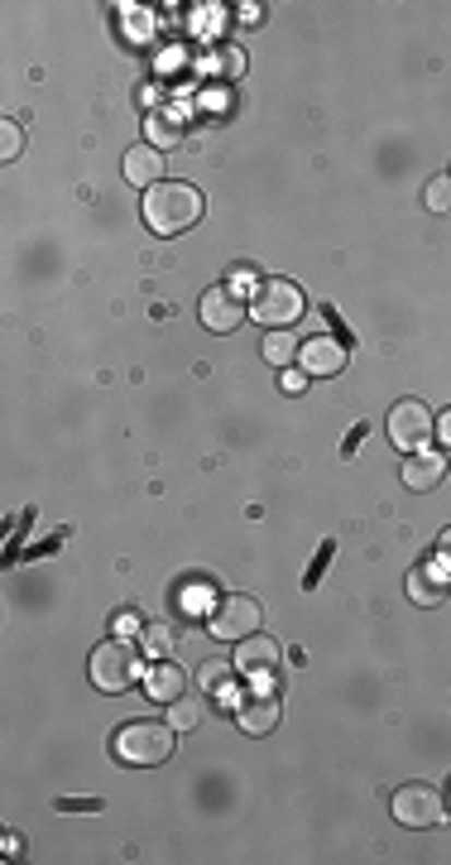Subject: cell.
I'll use <instances>...</instances> for the list:
<instances>
[{
	"instance_id": "obj_1",
	"label": "cell",
	"mask_w": 451,
	"mask_h": 865,
	"mask_svg": "<svg viewBox=\"0 0 451 865\" xmlns=\"http://www.w3.org/2000/svg\"><path fill=\"white\" fill-rule=\"evenodd\" d=\"M202 212H206L202 192L192 188V183H168V178L154 183L140 202V217L154 236H182V231H192L202 222Z\"/></svg>"
},
{
	"instance_id": "obj_2",
	"label": "cell",
	"mask_w": 451,
	"mask_h": 865,
	"mask_svg": "<svg viewBox=\"0 0 451 865\" xmlns=\"http://www.w3.org/2000/svg\"><path fill=\"white\" fill-rule=\"evenodd\" d=\"M174 736L178 730L168 722H130L116 730V755L126 764H135V770H154V764H164L174 755Z\"/></svg>"
},
{
	"instance_id": "obj_3",
	"label": "cell",
	"mask_w": 451,
	"mask_h": 865,
	"mask_svg": "<svg viewBox=\"0 0 451 865\" xmlns=\"http://www.w3.org/2000/svg\"><path fill=\"white\" fill-rule=\"evenodd\" d=\"M87 674H92V683L102 692H126V688L140 683L144 664H140V654H135V644H130V640H106V644H96V650H92Z\"/></svg>"
},
{
	"instance_id": "obj_4",
	"label": "cell",
	"mask_w": 451,
	"mask_h": 865,
	"mask_svg": "<svg viewBox=\"0 0 451 865\" xmlns=\"http://www.w3.org/2000/svg\"><path fill=\"white\" fill-rule=\"evenodd\" d=\"M302 308H308V299H302V289L294 284V279H264V284L254 289V299H250V318L264 323V327L298 323Z\"/></svg>"
},
{
	"instance_id": "obj_5",
	"label": "cell",
	"mask_w": 451,
	"mask_h": 865,
	"mask_svg": "<svg viewBox=\"0 0 451 865\" xmlns=\"http://www.w3.org/2000/svg\"><path fill=\"white\" fill-rule=\"evenodd\" d=\"M260 620H264V611H260V601H254V596L230 592V596L216 601V611H212V620H206V630H212V640H222V644H240V640L260 635Z\"/></svg>"
},
{
	"instance_id": "obj_6",
	"label": "cell",
	"mask_w": 451,
	"mask_h": 865,
	"mask_svg": "<svg viewBox=\"0 0 451 865\" xmlns=\"http://www.w3.org/2000/svg\"><path fill=\"white\" fill-rule=\"evenodd\" d=\"M432 413H428V405L423 399H399L394 409H389V419H384V433H389V443L399 447V453H423V443L432 437Z\"/></svg>"
},
{
	"instance_id": "obj_7",
	"label": "cell",
	"mask_w": 451,
	"mask_h": 865,
	"mask_svg": "<svg viewBox=\"0 0 451 865\" xmlns=\"http://www.w3.org/2000/svg\"><path fill=\"white\" fill-rule=\"evenodd\" d=\"M394 822H399V827H413V832L447 822V798H442V788H432V784H404V788L394 794Z\"/></svg>"
},
{
	"instance_id": "obj_8",
	"label": "cell",
	"mask_w": 451,
	"mask_h": 865,
	"mask_svg": "<svg viewBox=\"0 0 451 865\" xmlns=\"http://www.w3.org/2000/svg\"><path fill=\"white\" fill-rule=\"evenodd\" d=\"M198 313H202V327L206 332H236L240 323H246V303L236 299V289H206L202 294V303H198Z\"/></svg>"
},
{
	"instance_id": "obj_9",
	"label": "cell",
	"mask_w": 451,
	"mask_h": 865,
	"mask_svg": "<svg viewBox=\"0 0 451 865\" xmlns=\"http://www.w3.org/2000/svg\"><path fill=\"white\" fill-rule=\"evenodd\" d=\"M278 722H284V706H278L274 692H250V698L236 702V726L246 736H270Z\"/></svg>"
},
{
	"instance_id": "obj_10",
	"label": "cell",
	"mask_w": 451,
	"mask_h": 865,
	"mask_svg": "<svg viewBox=\"0 0 451 865\" xmlns=\"http://www.w3.org/2000/svg\"><path fill=\"white\" fill-rule=\"evenodd\" d=\"M126 183H135V188H144L150 192L154 183H164V150H158V144H150V140H140V144H130L126 150Z\"/></svg>"
},
{
	"instance_id": "obj_11",
	"label": "cell",
	"mask_w": 451,
	"mask_h": 865,
	"mask_svg": "<svg viewBox=\"0 0 451 865\" xmlns=\"http://www.w3.org/2000/svg\"><path fill=\"white\" fill-rule=\"evenodd\" d=\"M278 659H284V650H278V640H270V635H250V640L236 644V668H240L246 678L274 674Z\"/></svg>"
},
{
	"instance_id": "obj_12",
	"label": "cell",
	"mask_w": 451,
	"mask_h": 865,
	"mask_svg": "<svg viewBox=\"0 0 451 865\" xmlns=\"http://www.w3.org/2000/svg\"><path fill=\"white\" fill-rule=\"evenodd\" d=\"M182 692H188V674H182V664L158 659L154 668H144V698H150V702L168 706V702H178Z\"/></svg>"
},
{
	"instance_id": "obj_13",
	"label": "cell",
	"mask_w": 451,
	"mask_h": 865,
	"mask_svg": "<svg viewBox=\"0 0 451 865\" xmlns=\"http://www.w3.org/2000/svg\"><path fill=\"white\" fill-rule=\"evenodd\" d=\"M298 365L308 375H336V371H346V351L336 347V337H308L298 351Z\"/></svg>"
},
{
	"instance_id": "obj_14",
	"label": "cell",
	"mask_w": 451,
	"mask_h": 865,
	"mask_svg": "<svg viewBox=\"0 0 451 865\" xmlns=\"http://www.w3.org/2000/svg\"><path fill=\"white\" fill-rule=\"evenodd\" d=\"M447 477V457L442 453H408L404 461V486L408 491H437Z\"/></svg>"
},
{
	"instance_id": "obj_15",
	"label": "cell",
	"mask_w": 451,
	"mask_h": 865,
	"mask_svg": "<svg viewBox=\"0 0 451 865\" xmlns=\"http://www.w3.org/2000/svg\"><path fill=\"white\" fill-rule=\"evenodd\" d=\"M408 596H413V606H442L447 596H451V587L442 582V572L413 568V572H408Z\"/></svg>"
},
{
	"instance_id": "obj_16",
	"label": "cell",
	"mask_w": 451,
	"mask_h": 865,
	"mask_svg": "<svg viewBox=\"0 0 451 865\" xmlns=\"http://www.w3.org/2000/svg\"><path fill=\"white\" fill-rule=\"evenodd\" d=\"M298 351H302V347H298V337H294V332H284V327H274V332L260 342V356L270 361L274 371H288V365L298 361Z\"/></svg>"
},
{
	"instance_id": "obj_17",
	"label": "cell",
	"mask_w": 451,
	"mask_h": 865,
	"mask_svg": "<svg viewBox=\"0 0 451 865\" xmlns=\"http://www.w3.org/2000/svg\"><path fill=\"white\" fill-rule=\"evenodd\" d=\"M240 668H236V659H206L202 668H198V683L206 688V692H222V688H230V678H236Z\"/></svg>"
},
{
	"instance_id": "obj_18",
	"label": "cell",
	"mask_w": 451,
	"mask_h": 865,
	"mask_svg": "<svg viewBox=\"0 0 451 865\" xmlns=\"http://www.w3.org/2000/svg\"><path fill=\"white\" fill-rule=\"evenodd\" d=\"M198 722H202V702L192 698V692H182L178 702H168V726L174 730H192Z\"/></svg>"
},
{
	"instance_id": "obj_19",
	"label": "cell",
	"mask_w": 451,
	"mask_h": 865,
	"mask_svg": "<svg viewBox=\"0 0 451 865\" xmlns=\"http://www.w3.org/2000/svg\"><path fill=\"white\" fill-rule=\"evenodd\" d=\"M423 202H428V212H451V174H432L423 183Z\"/></svg>"
},
{
	"instance_id": "obj_20",
	"label": "cell",
	"mask_w": 451,
	"mask_h": 865,
	"mask_svg": "<svg viewBox=\"0 0 451 865\" xmlns=\"http://www.w3.org/2000/svg\"><path fill=\"white\" fill-rule=\"evenodd\" d=\"M24 154V126L20 120H5L0 126V164H15Z\"/></svg>"
},
{
	"instance_id": "obj_21",
	"label": "cell",
	"mask_w": 451,
	"mask_h": 865,
	"mask_svg": "<svg viewBox=\"0 0 451 865\" xmlns=\"http://www.w3.org/2000/svg\"><path fill=\"white\" fill-rule=\"evenodd\" d=\"M174 140H182V126H174V120L158 116L154 126H150V144H158V150H164V144H174Z\"/></svg>"
},
{
	"instance_id": "obj_22",
	"label": "cell",
	"mask_w": 451,
	"mask_h": 865,
	"mask_svg": "<svg viewBox=\"0 0 451 865\" xmlns=\"http://www.w3.org/2000/svg\"><path fill=\"white\" fill-rule=\"evenodd\" d=\"M216 68H226V78H240V72H246V54H240V48H222Z\"/></svg>"
},
{
	"instance_id": "obj_23",
	"label": "cell",
	"mask_w": 451,
	"mask_h": 865,
	"mask_svg": "<svg viewBox=\"0 0 451 865\" xmlns=\"http://www.w3.org/2000/svg\"><path fill=\"white\" fill-rule=\"evenodd\" d=\"M278 385H284L288 395H302V385H308V371H302V365H298V371H278Z\"/></svg>"
},
{
	"instance_id": "obj_24",
	"label": "cell",
	"mask_w": 451,
	"mask_h": 865,
	"mask_svg": "<svg viewBox=\"0 0 451 865\" xmlns=\"http://www.w3.org/2000/svg\"><path fill=\"white\" fill-rule=\"evenodd\" d=\"M150 650L158 654V659L168 654V630H164V626H150Z\"/></svg>"
},
{
	"instance_id": "obj_25",
	"label": "cell",
	"mask_w": 451,
	"mask_h": 865,
	"mask_svg": "<svg viewBox=\"0 0 451 865\" xmlns=\"http://www.w3.org/2000/svg\"><path fill=\"white\" fill-rule=\"evenodd\" d=\"M432 437H437V443H442V447H451V409H447L442 419L432 423Z\"/></svg>"
},
{
	"instance_id": "obj_26",
	"label": "cell",
	"mask_w": 451,
	"mask_h": 865,
	"mask_svg": "<svg viewBox=\"0 0 451 865\" xmlns=\"http://www.w3.org/2000/svg\"><path fill=\"white\" fill-rule=\"evenodd\" d=\"M116 630H120V635H135V630H144V626H140L135 616H120V626H116Z\"/></svg>"
},
{
	"instance_id": "obj_27",
	"label": "cell",
	"mask_w": 451,
	"mask_h": 865,
	"mask_svg": "<svg viewBox=\"0 0 451 865\" xmlns=\"http://www.w3.org/2000/svg\"><path fill=\"white\" fill-rule=\"evenodd\" d=\"M437 548H442V558H447V563H451V524H447V529H442V534H437Z\"/></svg>"
},
{
	"instance_id": "obj_28",
	"label": "cell",
	"mask_w": 451,
	"mask_h": 865,
	"mask_svg": "<svg viewBox=\"0 0 451 865\" xmlns=\"http://www.w3.org/2000/svg\"><path fill=\"white\" fill-rule=\"evenodd\" d=\"M240 20H264V5H240Z\"/></svg>"
},
{
	"instance_id": "obj_29",
	"label": "cell",
	"mask_w": 451,
	"mask_h": 865,
	"mask_svg": "<svg viewBox=\"0 0 451 865\" xmlns=\"http://www.w3.org/2000/svg\"><path fill=\"white\" fill-rule=\"evenodd\" d=\"M447 174H451V168H447Z\"/></svg>"
}]
</instances>
